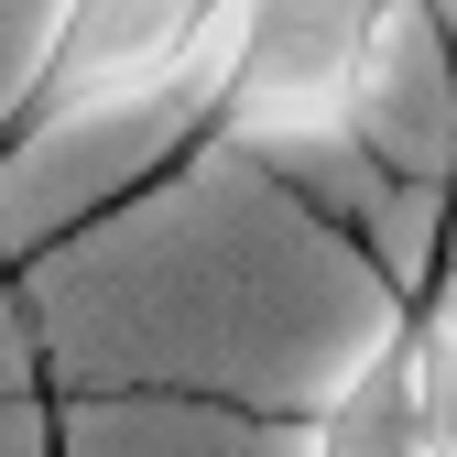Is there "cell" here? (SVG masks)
Instances as JSON below:
<instances>
[{"instance_id":"3","label":"cell","mask_w":457,"mask_h":457,"mask_svg":"<svg viewBox=\"0 0 457 457\" xmlns=\"http://www.w3.org/2000/svg\"><path fill=\"white\" fill-rule=\"evenodd\" d=\"M305 457H425V381H414V316H392V337L327 392V414Z\"/></svg>"},{"instance_id":"2","label":"cell","mask_w":457,"mask_h":457,"mask_svg":"<svg viewBox=\"0 0 457 457\" xmlns=\"http://www.w3.org/2000/svg\"><path fill=\"white\" fill-rule=\"evenodd\" d=\"M228 12L240 0H54L12 142L66 120H120V109H196L218 77Z\"/></svg>"},{"instance_id":"1","label":"cell","mask_w":457,"mask_h":457,"mask_svg":"<svg viewBox=\"0 0 457 457\" xmlns=\"http://www.w3.org/2000/svg\"><path fill=\"white\" fill-rule=\"evenodd\" d=\"M392 12L403 0H240L196 120L240 153H272V163H305L327 142H349V120L381 87Z\"/></svg>"}]
</instances>
